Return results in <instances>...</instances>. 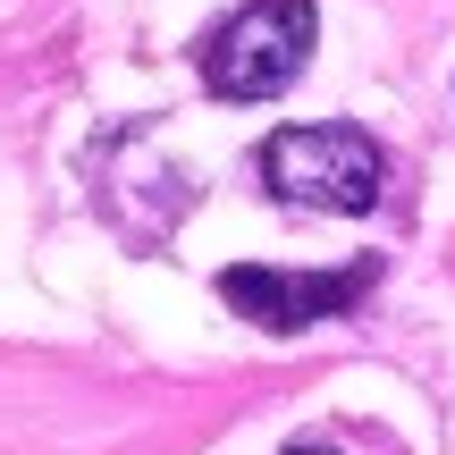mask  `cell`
<instances>
[{
  "instance_id": "cell-2",
  "label": "cell",
  "mask_w": 455,
  "mask_h": 455,
  "mask_svg": "<svg viewBox=\"0 0 455 455\" xmlns=\"http://www.w3.org/2000/svg\"><path fill=\"white\" fill-rule=\"evenodd\" d=\"M304 51H312V0H244L203 43V84L220 101H270L304 76Z\"/></svg>"
},
{
  "instance_id": "cell-1",
  "label": "cell",
  "mask_w": 455,
  "mask_h": 455,
  "mask_svg": "<svg viewBox=\"0 0 455 455\" xmlns=\"http://www.w3.org/2000/svg\"><path fill=\"white\" fill-rule=\"evenodd\" d=\"M261 186L295 212H371L388 161L363 127H278L261 144Z\"/></svg>"
},
{
  "instance_id": "cell-3",
  "label": "cell",
  "mask_w": 455,
  "mask_h": 455,
  "mask_svg": "<svg viewBox=\"0 0 455 455\" xmlns=\"http://www.w3.org/2000/svg\"><path fill=\"white\" fill-rule=\"evenodd\" d=\"M379 278V261H346V270H220V295L244 312V321L278 329V338H295V329L312 321H338L346 304H363Z\"/></svg>"
},
{
  "instance_id": "cell-4",
  "label": "cell",
  "mask_w": 455,
  "mask_h": 455,
  "mask_svg": "<svg viewBox=\"0 0 455 455\" xmlns=\"http://www.w3.org/2000/svg\"><path fill=\"white\" fill-rule=\"evenodd\" d=\"M295 455H329V447H295Z\"/></svg>"
}]
</instances>
